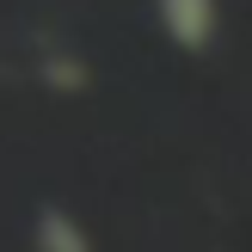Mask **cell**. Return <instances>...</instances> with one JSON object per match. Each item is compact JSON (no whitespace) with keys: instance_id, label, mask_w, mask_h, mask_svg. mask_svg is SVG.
<instances>
[{"instance_id":"obj_2","label":"cell","mask_w":252,"mask_h":252,"mask_svg":"<svg viewBox=\"0 0 252 252\" xmlns=\"http://www.w3.org/2000/svg\"><path fill=\"white\" fill-rule=\"evenodd\" d=\"M31 240H37V252H93L86 228L68 216V209H56V203L37 209V234H31Z\"/></svg>"},{"instance_id":"obj_1","label":"cell","mask_w":252,"mask_h":252,"mask_svg":"<svg viewBox=\"0 0 252 252\" xmlns=\"http://www.w3.org/2000/svg\"><path fill=\"white\" fill-rule=\"evenodd\" d=\"M154 12H160V31L179 49H191V56L209 49L216 31H221V6L216 0H154Z\"/></svg>"}]
</instances>
